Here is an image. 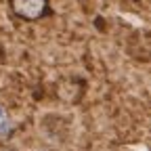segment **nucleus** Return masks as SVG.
I'll return each mask as SVG.
<instances>
[{
	"label": "nucleus",
	"mask_w": 151,
	"mask_h": 151,
	"mask_svg": "<svg viewBox=\"0 0 151 151\" xmlns=\"http://www.w3.org/2000/svg\"><path fill=\"white\" fill-rule=\"evenodd\" d=\"M6 2H9L11 15L19 21L34 23L52 15L50 0H6Z\"/></svg>",
	"instance_id": "obj_1"
},
{
	"label": "nucleus",
	"mask_w": 151,
	"mask_h": 151,
	"mask_svg": "<svg viewBox=\"0 0 151 151\" xmlns=\"http://www.w3.org/2000/svg\"><path fill=\"white\" fill-rule=\"evenodd\" d=\"M86 86H88V82L84 78H80V76H63V78H59L55 82L52 94L61 103L78 105L86 94Z\"/></svg>",
	"instance_id": "obj_2"
}]
</instances>
